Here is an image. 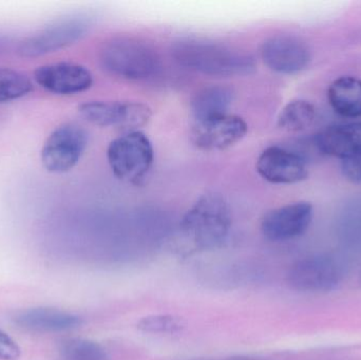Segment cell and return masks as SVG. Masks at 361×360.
<instances>
[{"mask_svg":"<svg viewBox=\"0 0 361 360\" xmlns=\"http://www.w3.org/2000/svg\"><path fill=\"white\" fill-rule=\"evenodd\" d=\"M171 55L182 67L204 75L233 77L255 70L252 57L238 49L202 39L182 38L171 46Z\"/></svg>","mask_w":361,"mask_h":360,"instance_id":"6da1fadb","label":"cell"},{"mask_svg":"<svg viewBox=\"0 0 361 360\" xmlns=\"http://www.w3.org/2000/svg\"><path fill=\"white\" fill-rule=\"evenodd\" d=\"M231 228L228 204L216 194L202 196L180 223V237L189 252L209 251L222 247Z\"/></svg>","mask_w":361,"mask_h":360,"instance_id":"7a4b0ae2","label":"cell"},{"mask_svg":"<svg viewBox=\"0 0 361 360\" xmlns=\"http://www.w3.org/2000/svg\"><path fill=\"white\" fill-rule=\"evenodd\" d=\"M99 57L106 71L126 80H146L161 68L156 50L137 38H111L104 42Z\"/></svg>","mask_w":361,"mask_h":360,"instance_id":"3957f363","label":"cell"},{"mask_svg":"<svg viewBox=\"0 0 361 360\" xmlns=\"http://www.w3.org/2000/svg\"><path fill=\"white\" fill-rule=\"evenodd\" d=\"M349 264L334 254H318L295 262L286 281L295 291L326 293L334 291L347 277Z\"/></svg>","mask_w":361,"mask_h":360,"instance_id":"277c9868","label":"cell"},{"mask_svg":"<svg viewBox=\"0 0 361 360\" xmlns=\"http://www.w3.org/2000/svg\"><path fill=\"white\" fill-rule=\"evenodd\" d=\"M107 160L118 180L126 183H139L154 164V146L143 132L131 131L109 144Z\"/></svg>","mask_w":361,"mask_h":360,"instance_id":"5b68a950","label":"cell"},{"mask_svg":"<svg viewBox=\"0 0 361 360\" xmlns=\"http://www.w3.org/2000/svg\"><path fill=\"white\" fill-rule=\"evenodd\" d=\"M92 25V18L89 15L63 17L21 40L17 53L25 58H34L57 52L85 37Z\"/></svg>","mask_w":361,"mask_h":360,"instance_id":"8992f818","label":"cell"},{"mask_svg":"<svg viewBox=\"0 0 361 360\" xmlns=\"http://www.w3.org/2000/svg\"><path fill=\"white\" fill-rule=\"evenodd\" d=\"M88 139V132L80 125L67 123L57 127L42 149L44 168L53 173L71 170L82 159Z\"/></svg>","mask_w":361,"mask_h":360,"instance_id":"52a82bcc","label":"cell"},{"mask_svg":"<svg viewBox=\"0 0 361 360\" xmlns=\"http://www.w3.org/2000/svg\"><path fill=\"white\" fill-rule=\"evenodd\" d=\"M78 113L95 126L126 129L145 126L152 116L147 105L135 101H88L78 107Z\"/></svg>","mask_w":361,"mask_h":360,"instance_id":"ba28073f","label":"cell"},{"mask_svg":"<svg viewBox=\"0 0 361 360\" xmlns=\"http://www.w3.org/2000/svg\"><path fill=\"white\" fill-rule=\"evenodd\" d=\"M313 205L296 202L267 213L261 222L263 236L274 242H283L302 236L313 220Z\"/></svg>","mask_w":361,"mask_h":360,"instance_id":"9c48e42d","label":"cell"},{"mask_svg":"<svg viewBox=\"0 0 361 360\" xmlns=\"http://www.w3.org/2000/svg\"><path fill=\"white\" fill-rule=\"evenodd\" d=\"M261 57L269 69L286 75L303 71L311 61L307 44L288 35L267 38L261 46Z\"/></svg>","mask_w":361,"mask_h":360,"instance_id":"30bf717a","label":"cell"},{"mask_svg":"<svg viewBox=\"0 0 361 360\" xmlns=\"http://www.w3.org/2000/svg\"><path fill=\"white\" fill-rule=\"evenodd\" d=\"M247 131L248 126L243 118L226 114L206 122L195 123L191 137L199 149L218 151L239 143Z\"/></svg>","mask_w":361,"mask_h":360,"instance_id":"8fae6325","label":"cell"},{"mask_svg":"<svg viewBox=\"0 0 361 360\" xmlns=\"http://www.w3.org/2000/svg\"><path fill=\"white\" fill-rule=\"evenodd\" d=\"M34 80L49 92L59 95L78 94L93 84L92 74L86 67L71 63L42 66L34 72Z\"/></svg>","mask_w":361,"mask_h":360,"instance_id":"7c38bea8","label":"cell"},{"mask_svg":"<svg viewBox=\"0 0 361 360\" xmlns=\"http://www.w3.org/2000/svg\"><path fill=\"white\" fill-rule=\"evenodd\" d=\"M259 175L273 184H296L307 179L309 171L302 156L278 146L267 148L257 161Z\"/></svg>","mask_w":361,"mask_h":360,"instance_id":"4fadbf2b","label":"cell"},{"mask_svg":"<svg viewBox=\"0 0 361 360\" xmlns=\"http://www.w3.org/2000/svg\"><path fill=\"white\" fill-rule=\"evenodd\" d=\"M13 319L20 329L42 334L70 331L82 323L78 315L52 308L27 309L17 313Z\"/></svg>","mask_w":361,"mask_h":360,"instance_id":"5bb4252c","label":"cell"},{"mask_svg":"<svg viewBox=\"0 0 361 360\" xmlns=\"http://www.w3.org/2000/svg\"><path fill=\"white\" fill-rule=\"evenodd\" d=\"M322 154L343 159L361 156V122L324 129L315 137Z\"/></svg>","mask_w":361,"mask_h":360,"instance_id":"9a60e30c","label":"cell"},{"mask_svg":"<svg viewBox=\"0 0 361 360\" xmlns=\"http://www.w3.org/2000/svg\"><path fill=\"white\" fill-rule=\"evenodd\" d=\"M233 101V91L227 87L209 86L202 89L191 101V112L195 123L226 116Z\"/></svg>","mask_w":361,"mask_h":360,"instance_id":"2e32d148","label":"cell"},{"mask_svg":"<svg viewBox=\"0 0 361 360\" xmlns=\"http://www.w3.org/2000/svg\"><path fill=\"white\" fill-rule=\"evenodd\" d=\"M331 107L343 118L361 116V80L343 76L331 84L328 91Z\"/></svg>","mask_w":361,"mask_h":360,"instance_id":"e0dca14e","label":"cell"},{"mask_svg":"<svg viewBox=\"0 0 361 360\" xmlns=\"http://www.w3.org/2000/svg\"><path fill=\"white\" fill-rule=\"evenodd\" d=\"M316 116L317 111L313 104L297 99L288 103L280 112L278 126L288 132H300L314 124Z\"/></svg>","mask_w":361,"mask_h":360,"instance_id":"ac0fdd59","label":"cell"},{"mask_svg":"<svg viewBox=\"0 0 361 360\" xmlns=\"http://www.w3.org/2000/svg\"><path fill=\"white\" fill-rule=\"evenodd\" d=\"M32 90L33 84L25 74L8 68H0V103L20 99Z\"/></svg>","mask_w":361,"mask_h":360,"instance_id":"d6986e66","label":"cell"},{"mask_svg":"<svg viewBox=\"0 0 361 360\" xmlns=\"http://www.w3.org/2000/svg\"><path fill=\"white\" fill-rule=\"evenodd\" d=\"M59 351L66 360H108L107 352L101 345L82 338L65 340Z\"/></svg>","mask_w":361,"mask_h":360,"instance_id":"ffe728a7","label":"cell"},{"mask_svg":"<svg viewBox=\"0 0 361 360\" xmlns=\"http://www.w3.org/2000/svg\"><path fill=\"white\" fill-rule=\"evenodd\" d=\"M137 325V329L145 333L175 334L184 329L185 321L175 315H150L142 318Z\"/></svg>","mask_w":361,"mask_h":360,"instance_id":"44dd1931","label":"cell"},{"mask_svg":"<svg viewBox=\"0 0 361 360\" xmlns=\"http://www.w3.org/2000/svg\"><path fill=\"white\" fill-rule=\"evenodd\" d=\"M21 350L4 330L0 329V360H18Z\"/></svg>","mask_w":361,"mask_h":360,"instance_id":"7402d4cb","label":"cell"},{"mask_svg":"<svg viewBox=\"0 0 361 360\" xmlns=\"http://www.w3.org/2000/svg\"><path fill=\"white\" fill-rule=\"evenodd\" d=\"M341 171L348 181L353 184H361V156L343 159Z\"/></svg>","mask_w":361,"mask_h":360,"instance_id":"603a6c76","label":"cell"},{"mask_svg":"<svg viewBox=\"0 0 361 360\" xmlns=\"http://www.w3.org/2000/svg\"><path fill=\"white\" fill-rule=\"evenodd\" d=\"M11 44L10 37L6 35H0V53L4 52Z\"/></svg>","mask_w":361,"mask_h":360,"instance_id":"cb8c5ba5","label":"cell"}]
</instances>
